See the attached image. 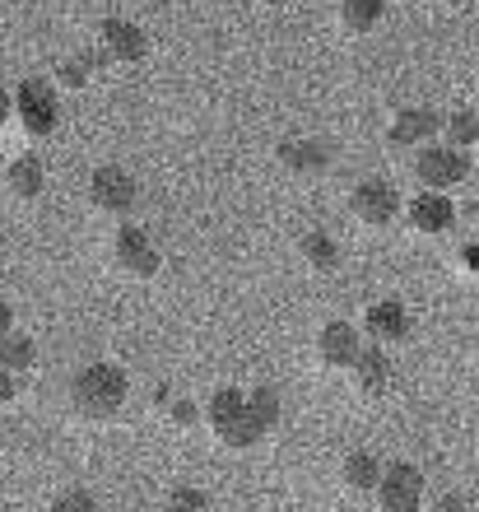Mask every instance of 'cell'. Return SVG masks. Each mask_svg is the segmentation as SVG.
Returning <instances> with one entry per match:
<instances>
[{
    "mask_svg": "<svg viewBox=\"0 0 479 512\" xmlns=\"http://www.w3.org/2000/svg\"><path fill=\"white\" fill-rule=\"evenodd\" d=\"M126 396H131V378L117 364H84L70 378V410L80 419H89V424L117 419L126 410Z\"/></svg>",
    "mask_w": 479,
    "mask_h": 512,
    "instance_id": "1",
    "label": "cell"
},
{
    "mask_svg": "<svg viewBox=\"0 0 479 512\" xmlns=\"http://www.w3.org/2000/svg\"><path fill=\"white\" fill-rule=\"evenodd\" d=\"M205 424H210V433L219 438L224 447H233V452H247V447H256L261 438H266V424L256 419L252 401H247V391L242 387H219L210 396V405H205Z\"/></svg>",
    "mask_w": 479,
    "mask_h": 512,
    "instance_id": "2",
    "label": "cell"
},
{
    "mask_svg": "<svg viewBox=\"0 0 479 512\" xmlns=\"http://www.w3.org/2000/svg\"><path fill=\"white\" fill-rule=\"evenodd\" d=\"M414 177L424 182V191H447L466 187L470 177V149H456L447 140H428L424 149H414Z\"/></svg>",
    "mask_w": 479,
    "mask_h": 512,
    "instance_id": "3",
    "label": "cell"
},
{
    "mask_svg": "<svg viewBox=\"0 0 479 512\" xmlns=\"http://www.w3.org/2000/svg\"><path fill=\"white\" fill-rule=\"evenodd\" d=\"M14 122L28 140H47L61 126V98L47 80H24L14 89Z\"/></svg>",
    "mask_w": 479,
    "mask_h": 512,
    "instance_id": "4",
    "label": "cell"
},
{
    "mask_svg": "<svg viewBox=\"0 0 479 512\" xmlns=\"http://www.w3.org/2000/svg\"><path fill=\"white\" fill-rule=\"evenodd\" d=\"M89 205L107 219H131L140 205V182L117 163H98L89 173Z\"/></svg>",
    "mask_w": 479,
    "mask_h": 512,
    "instance_id": "5",
    "label": "cell"
},
{
    "mask_svg": "<svg viewBox=\"0 0 479 512\" xmlns=\"http://www.w3.org/2000/svg\"><path fill=\"white\" fill-rule=\"evenodd\" d=\"M349 215L368 224V229H391L400 215H405V201H400L396 182H386V177H363L354 182L349 191Z\"/></svg>",
    "mask_w": 479,
    "mask_h": 512,
    "instance_id": "6",
    "label": "cell"
},
{
    "mask_svg": "<svg viewBox=\"0 0 479 512\" xmlns=\"http://www.w3.org/2000/svg\"><path fill=\"white\" fill-rule=\"evenodd\" d=\"M107 252H112V266H117L126 280H154L163 266L159 243H154L140 224H121V229L112 233V247H107Z\"/></svg>",
    "mask_w": 479,
    "mask_h": 512,
    "instance_id": "7",
    "label": "cell"
},
{
    "mask_svg": "<svg viewBox=\"0 0 479 512\" xmlns=\"http://www.w3.org/2000/svg\"><path fill=\"white\" fill-rule=\"evenodd\" d=\"M424 471L410 461H391L382 471V485L373 489V499L382 512H419L424 508Z\"/></svg>",
    "mask_w": 479,
    "mask_h": 512,
    "instance_id": "8",
    "label": "cell"
},
{
    "mask_svg": "<svg viewBox=\"0 0 479 512\" xmlns=\"http://www.w3.org/2000/svg\"><path fill=\"white\" fill-rule=\"evenodd\" d=\"M98 47H103V56L112 61V66H140L149 56V33L135 19H103L98 24Z\"/></svg>",
    "mask_w": 479,
    "mask_h": 512,
    "instance_id": "9",
    "label": "cell"
},
{
    "mask_svg": "<svg viewBox=\"0 0 479 512\" xmlns=\"http://www.w3.org/2000/svg\"><path fill=\"white\" fill-rule=\"evenodd\" d=\"M363 331L354 322H326L317 331V364L331 368V373H349L354 368V359L363 354Z\"/></svg>",
    "mask_w": 479,
    "mask_h": 512,
    "instance_id": "10",
    "label": "cell"
},
{
    "mask_svg": "<svg viewBox=\"0 0 479 512\" xmlns=\"http://www.w3.org/2000/svg\"><path fill=\"white\" fill-rule=\"evenodd\" d=\"M442 135V112L433 108H400L386 126V145L400 149V154H414V149H424L428 140H438Z\"/></svg>",
    "mask_w": 479,
    "mask_h": 512,
    "instance_id": "11",
    "label": "cell"
},
{
    "mask_svg": "<svg viewBox=\"0 0 479 512\" xmlns=\"http://www.w3.org/2000/svg\"><path fill=\"white\" fill-rule=\"evenodd\" d=\"M405 219L419 238H447L456 229V205L447 191H419L410 205H405Z\"/></svg>",
    "mask_w": 479,
    "mask_h": 512,
    "instance_id": "12",
    "label": "cell"
},
{
    "mask_svg": "<svg viewBox=\"0 0 479 512\" xmlns=\"http://www.w3.org/2000/svg\"><path fill=\"white\" fill-rule=\"evenodd\" d=\"M275 159L289 177H321L331 168V149L312 140V135H284L280 145H275Z\"/></svg>",
    "mask_w": 479,
    "mask_h": 512,
    "instance_id": "13",
    "label": "cell"
},
{
    "mask_svg": "<svg viewBox=\"0 0 479 512\" xmlns=\"http://www.w3.org/2000/svg\"><path fill=\"white\" fill-rule=\"evenodd\" d=\"M410 336V312H405V303H396V298H377V303H368L363 308V340H373V345H400V340Z\"/></svg>",
    "mask_w": 479,
    "mask_h": 512,
    "instance_id": "14",
    "label": "cell"
},
{
    "mask_svg": "<svg viewBox=\"0 0 479 512\" xmlns=\"http://www.w3.org/2000/svg\"><path fill=\"white\" fill-rule=\"evenodd\" d=\"M349 378H354V391H359V396L377 401V396H386V391H391L396 364H391V354H386L382 345H363V354L354 359V368H349Z\"/></svg>",
    "mask_w": 479,
    "mask_h": 512,
    "instance_id": "15",
    "label": "cell"
},
{
    "mask_svg": "<svg viewBox=\"0 0 479 512\" xmlns=\"http://www.w3.org/2000/svg\"><path fill=\"white\" fill-rule=\"evenodd\" d=\"M5 191H10L14 201H38L42 191H47V168H42L38 154L10 159V168H5Z\"/></svg>",
    "mask_w": 479,
    "mask_h": 512,
    "instance_id": "16",
    "label": "cell"
},
{
    "mask_svg": "<svg viewBox=\"0 0 479 512\" xmlns=\"http://www.w3.org/2000/svg\"><path fill=\"white\" fill-rule=\"evenodd\" d=\"M103 66H112L103 56V47H84V52L56 61V84H61V89H84V84L94 80V70H103Z\"/></svg>",
    "mask_w": 479,
    "mask_h": 512,
    "instance_id": "17",
    "label": "cell"
},
{
    "mask_svg": "<svg viewBox=\"0 0 479 512\" xmlns=\"http://www.w3.org/2000/svg\"><path fill=\"white\" fill-rule=\"evenodd\" d=\"M382 461L373 457V452H349L345 461H340V480H345L349 494H373L377 485H382Z\"/></svg>",
    "mask_w": 479,
    "mask_h": 512,
    "instance_id": "18",
    "label": "cell"
},
{
    "mask_svg": "<svg viewBox=\"0 0 479 512\" xmlns=\"http://www.w3.org/2000/svg\"><path fill=\"white\" fill-rule=\"evenodd\" d=\"M298 256H303L317 275H331V270L340 266V243H335L331 233L312 229V233H303V238H298Z\"/></svg>",
    "mask_w": 479,
    "mask_h": 512,
    "instance_id": "19",
    "label": "cell"
},
{
    "mask_svg": "<svg viewBox=\"0 0 479 512\" xmlns=\"http://www.w3.org/2000/svg\"><path fill=\"white\" fill-rule=\"evenodd\" d=\"M38 364V340L33 336H24V331H10V336L0 340V368L5 373H28V368Z\"/></svg>",
    "mask_w": 479,
    "mask_h": 512,
    "instance_id": "20",
    "label": "cell"
},
{
    "mask_svg": "<svg viewBox=\"0 0 479 512\" xmlns=\"http://www.w3.org/2000/svg\"><path fill=\"white\" fill-rule=\"evenodd\" d=\"M386 14V0H340V24L349 33H373Z\"/></svg>",
    "mask_w": 479,
    "mask_h": 512,
    "instance_id": "21",
    "label": "cell"
},
{
    "mask_svg": "<svg viewBox=\"0 0 479 512\" xmlns=\"http://www.w3.org/2000/svg\"><path fill=\"white\" fill-rule=\"evenodd\" d=\"M442 140L456 149H475L479 145V112L470 108H456L442 117Z\"/></svg>",
    "mask_w": 479,
    "mask_h": 512,
    "instance_id": "22",
    "label": "cell"
},
{
    "mask_svg": "<svg viewBox=\"0 0 479 512\" xmlns=\"http://www.w3.org/2000/svg\"><path fill=\"white\" fill-rule=\"evenodd\" d=\"M247 401H252L256 419H261L266 429H275V424H280V415H284V401H280V391L270 387V382H256V387L247 391Z\"/></svg>",
    "mask_w": 479,
    "mask_h": 512,
    "instance_id": "23",
    "label": "cell"
},
{
    "mask_svg": "<svg viewBox=\"0 0 479 512\" xmlns=\"http://www.w3.org/2000/svg\"><path fill=\"white\" fill-rule=\"evenodd\" d=\"M163 512H210V494L196 485H177V489H168Z\"/></svg>",
    "mask_w": 479,
    "mask_h": 512,
    "instance_id": "24",
    "label": "cell"
},
{
    "mask_svg": "<svg viewBox=\"0 0 479 512\" xmlns=\"http://www.w3.org/2000/svg\"><path fill=\"white\" fill-rule=\"evenodd\" d=\"M200 419H205V410H200L191 396H182V401H168V424H173V429H196Z\"/></svg>",
    "mask_w": 479,
    "mask_h": 512,
    "instance_id": "25",
    "label": "cell"
},
{
    "mask_svg": "<svg viewBox=\"0 0 479 512\" xmlns=\"http://www.w3.org/2000/svg\"><path fill=\"white\" fill-rule=\"evenodd\" d=\"M52 512H98V499L89 489H66L52 499Z\"/></svg>",
    "mask_w": 479,
    "mask_h": 512,
    "instance_id": "26",
    "label": "cell"
},
{
    "mask_svg": "<svg viewBox=\"0 0 479 512\" xmlns=\"http://www.w3.org/2000/svg\"><path fill=\"white\" fill-rule=\"evenodd\" d=\"M456 266L479 280V243H466V247H461V252H456Z\"/></svg>",
    "mask_w": 479,
    "mask_h": 512,
    "instance_id": "27",
    "label": "cell"
},
{
    "mask_svg": "<svg viewBox=\"0 0 479 512\" xmlns=\"http://www.w3.org/2000/svg\"><path fill=\"white\" fill-rule=\"evenodd\" d=\"M14 396H19V378L0 368V410H5V405H14Z\"/></svg>",
    "mask_w": 479,
    "mask_h": 512,
    "instance_id": "28",
    "label": "cell"
},
{
    "mask_svg": "<svg viewBox=\"0 0 479 512\" xmlns=\"http://www.w3.org/2000/svg\"><path fill=\"white\" fill-rule=\"evenodd\" d=\"M10 122H14V94L0 89V126H10Z\"/></svg>",
    "mask_w": 479,
    "mask_h": 512,
    "instance_id": "29",
    "label": "cell"
},
{
    "mask_svg": "<svg viewBox=\"0 0 479 512\" xmlns=\"http://www.w3.org/2000/svg\"><path fill=\"white\" fill-rule=\"evenodd\" d=\"M10 331H14V308L5 303V298H0V340L10 336Z\"/></svg>",
    "mask_w": 479,
    "mask_h": 512,
    "instance_id": "30",
    "label": "cell"
},
{
    "mask_svg": "<svg viewBox=\"0 0 479 512\" xmlns=\"http://www.w3.org/2000/svg\"><path fill=\"white\" fill-rule=\"evenodd\" d=\"M438 512H466V499H461V494H447V499L438 503Z\"/></svg>",
    "mask_w": 479,
    "mask_h": 512,
    "instance_id": "31",
    "label": "cell"
}]
</instances>
